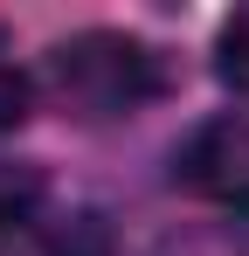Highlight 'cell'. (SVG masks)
Listing matches in <instances>:
<instances>
[{"mask_svg":"<svg viewBox=\"0 0 249 256\" xmlns=\"http://www.w3.org/2000/svg\"><path fill=\"white\" fill-rule=\"evenodd\" d=\"M48 84L76 118H132L138 104H152L166 90V62L138 35L118 28H90L48 56Z\"/></svg>","mask_w":249,"mask_h":256,"instance_id":"cell-1","label":"cell"},{"mask_svg":"<svg viewBox=\"0 0 249 256\" xmlns=\"http://www.w3.org/2000/svg\"><path fill=\"white\" fill-rule=\"evenodd\" d=\"M173 180L214 208L249 214V118H208L173 152Z\"/></svg>","mask_w":249,"mask_h":256,"instance_id":"cell-2","label":"cell"},{"mask_svg":"<svg viewBox=\"0 0 249 256\" xmlns=\"http://www.w3.org/2000/svg\"><path fill=\"white\" fill-rule=\"evenodd\" d=\"M42 201H48L42 166H14V160H0V242H7V236H21V228L35 222Z\"/></svg>","mask_w":249,"mask_h":256,"instance_id":"cell-3","label":"cell"},{"mask_svg":"<svg viewBox=\"0 0 249 256\" xmlns=\"http://www.w3.org/2000/svg\"><path fill=\"white\" fill-rule=\"evenodd\" d=\"M214 76L228 90H249V7L228 14V28H222V42H214Z\"/></svg>","mask_w":249,"mask_h":256,"instance_id":"cell-4","label":"cell"},{"mask_svg":"<svg viewBox=\"0 0 249 256\" xmlns=\"http://www.w3.org/2000/svg\"><path fill=\"white\" fill-rule=\"evenodd\" d=\"M152 256H249L242 228H187V236H166Z\"/></svg>","mask_w":249,"mask_h":256,"instance_id":"cell-5","label":"cell"},{"mask_svg":"<svg viewBox=\"0 0 249 256\" xmlns=\"http://www.w3.org/2000/svg\"><path fill=\"white\" fill-rule=\"evenodd\" d=\"M28 111H35V84H28L21 70H7V62H0V138L21 125Z\"/></svg>","mask_w":249,"mask_h":256,"instance_id":"cell-6","label":"cell"}]
</instances>
